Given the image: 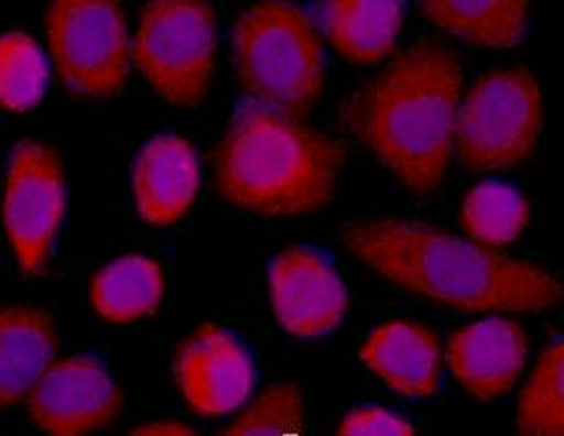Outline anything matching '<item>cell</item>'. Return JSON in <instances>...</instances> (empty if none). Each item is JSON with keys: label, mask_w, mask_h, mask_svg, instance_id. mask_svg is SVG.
<instances>
[{"label": "cell", "mask_w": 564, "mask_h": 436, "mask_svg": "<svg viewBox=\"0 0 564 436\" xmlns=\"http://www.w3.org/2000/svg\"><path fill=\"white\" fill-rule=\"evenodd\" d=\"M447 359L468 393L496 399L517 384L524 368V331L512 319L478 321L452 336Z\"/></svg>", "instance_id": "cell-13"}, {"label": "cell", "mask_w": 564, "mask_h": 436, "mask_svg": "<svg viewBox=\"0 0 564 436\" xmlns=\"http://www.w3.org/2000/svg\"><path fill=\"white\" fill-rule=\"evenodd\" d=\"M322 23L327 41L352 64H378L397 43L401 0H324Z\"/></svg>", "instance_id": "cell-16"}, {"label": "cell", "mask_w": 564, "mask_h": 436, "mask_svg": "<svg viewBox=\"0 0 564 436\" xmlns=\"http://www.w3.org/2000/svg\"><path fill=\"white\" fill-rule=\"evenodd\" d=\"M59 349L53 317L39 306L0 308V410L23 403Z\"/></svg>", "instance_id": "cell-14"}, {"label": "cell", "mask_w": 564, "mask_h": 436, "mask_svg": "<svg viewBox=\"0 0 564 436\" xmlns=\"http://www.w3.org/2000/svg\"><path fill=\"white\" fill-rule=\"evenodd\" d=\"M348 250L394 285L468 313H533L561 305L564 287L538 264L413 220L347 225Z\"/></svg>", "instance_id": "cell-1"}, {"label": "cell", "mask_w": 564, "mask_h": 436, "mask_svg": "<svg viewBox=\"0 0 564 436\" xmlns=\"http://www.w3.org/2000/svg\"><path fill=\"white\" fill-rule=\"evenodd\" d=\"M66 215V175L59 153L39 141H22L11 155L2 222L25 275L43 273Z\"/></svg>", "instance_id": "cell-8"}, {"label": "cell", "mask_w": 564, "mask_h": 436, "mask_svg": "<svg viewBox=\"0 0 564 436\" xmlns=\"http://www.w3.org/2000/svg\"><path fill=\"white\" fill-rule=\"evenodd\" d=\"M361 359L397 393L431 396L438 389L441 347L426 327L410 321L378 327L361 347Z\"/></svg>", "instance_id": "cell-15"}, {"label": "cell", "mask_w": 564, "mask_h": 436, "mask_svg": "<svg viewBox=\"0 0 564 436\" xmlns=\"http://www.w3.org/2000/svg\"><path fill=\"white\" fill-rule=\"evenodd\" d=\"M438 28L482 48L521 43L529 0H420Z\"/></svg>", "instance_id": "cell-17"}, {"label": "cell", "mask_w": 564, "mask_h": 436, "mask_svg": "<svg viewBox=\"0 0 564 436\" xmlns=\"http://www.w3.org/2000/svg\"><path fill=\"white\" fill-rule=\"evenodd\" d=\"M234 48L239 80L261 106L304 118L324 88V48L303 9L264 0L236 25Z\"/></svg>", "instance_id": "cell-4"}, {"label": "cell", "mask_w": 564, "mask_h": 436, "mask_svg": "<svg viewBox=\"0 0 564 436\" xmlns=\"http://www.w3.org/2000/svg\"><path fill=\"white\" fill-rule=\"evenodd\" d=\"M529 201L512 187L480 183L462 206L464 231L487 248L517 240L529 222Z\"/></svg>", "instance_id": "cell-19"}, {"label": "cell", "mask_w": 564, "mask_h": 436, "mask_svg": "<svg viewBox=\"0 0 564 436\" xmlns=\"http://www.w3.org/2000/svg\"><path fill=\"white\" fill-rule=\"evenodd\" d=\"M343 166L345 148L338 141L261 103L238 109L215 160L225 199L262 217L322 210Z\"/></svg>", "instance_id": "cell-3"}, {"label": "cell", "mask_w": 564, "mask_h": 436, "mask_svg": "<svg viewBox=\"0 0 564 436\" xmlns=\"http://www.w3.org/2000/svg\"><path fill=\"white\" fill-rule=\"evenodd\" d=\"M269 287L278 321L299 338H322L345 319L347 287L315 250L296 246L278 254Z\"/></svg>", "instance_id": "cell-10"}, {"label": "cell", "mask_w": 564, "mask_h": 436, "mask_svg": "<svg viewBox=\"0 0 564 436\" xmlns=\"http://www.w3.org/2000/svg\"><path fill=\"white\" fill-rule=\"evenodd\" d=\"M132 435L139 436H189L194 435V428L178 424V422H152V424H143L139 428L132 430Z\"/></svg>", "instance_id": "cell-24"}, {"label": "cell", "mask_w": 564, "mask_h": 436, "mask_svg": "<svg viewBox=\"0 0 564 436\" xmlns=\"http://www.w3.org/2000/svg\"><path fill=\"white\" fill-rule=\"evenodd\" d=\"M542 131V95L527 67L478 78L457 109V153L475 173L508 171L535 152Z\"/></svg>", "instance_id": "cell-6"}, {"label": "cell", "mask_w": 564, "mask_h": 436, "mask_svg": "<svg viewBox=\"0 0 564 436\" xmlns=\"http://www.w3.org/2000/svg\"><path fill=\"white\" fill-rule=\"evenodd\" d=\"M132 187L137 208L153 227H169L185 217L199 192V162L189 141L162 134L134 160Z\"/></svg>", "instance_id": "cell-12"}, {"label": "cell", "mask_w": 564, "mask_h": 436, "mask_svg": "<svg viewBox=\"0 0 564 436\" xmlns=\"http://www.w3.org/2000/svg\"><path fill=\"white\" fill-rule=\"evenodd\" d=\"M459 101L456 53L415 44L348 99L343 122L413 194H433L447 173Z\"/></svg>", "instance_id": "cell-2"}, {"label": "cell", "mask_w": 564, "mask_h": 436, "mask_svg": "<svg viewBox=\"0 0 564 436\" xmlns=\"http://www.w3.org/2000/svg\"><path fill=\"white\" fill-rule=\"evenodd\" d=\"M143 78L171 106L196 108L210 87L217 57V13L208 0H152L132 44Z\"/></svg>", "instance_id": "cell-5"}, {"label": "cell", "mask_w": 564, "mask_h": 436, "mask_svg": "<svg viewBox=\"0 0 564 436\" xmlns=\"http://www.w3.org/2000/svg\"><path fill=\"white\" fill-rule=\"evenodd\" d=\"M178 389L199 415H225L241 407L254 386V366L234 334L206 324L176 352Z\"/></svg>", "instance_id": "cell-11"}, {"label": "cell", "mask_w": 564, "mask_h": 436, "mask_svg": "<svg viewBox=\"0 0 564 436\" xmlns=\"http://www.w3.org/2000/svg\"><path fill=\"white\" fill-rule=\"evenodd\" d=\"M25 407L32 422L48 435H85L116 419L122 394L95 357L74 355L51 363L28 394Z\"/></svg>", "instance_id": "cell-9"}, {"label": "cell", "mask_w": 564, "mask_h": 436, "mask_svg": "<svg viewBox=\"0 0 564 436\" xmlns=\"http://www.w3.org/2000/svg\"><path fill=\"white\" fill-rule=\"evenodd\" d=\"M162 296V269L145 257H124L109 262L90 284L93 308L109 324L120 326L153 315Z\"/></svg>", "instance_id": "cell-18"}, {"label": "cell", "mask_w": 564, "mask_h": 436, "mask_svg": "<svg viewBox=\"0 0 564 436\" xmlns=\"http://www.w3.org/2000/svg\"><path fill=\"white\" fill-rule=\"evenodd\" d=\"M517 424L524 435H564V338L543 350L522 391Z\"/></svg>", "instance_id": "cell-20"}, {"label": "cell", "mask_w": 564, "mask_h": 436, "mask_svg": "<svg viewBox=\"0 0 564 436\" xmlns=\"http://www.w3.org/2000/svg\"><path fill=\"white\" fill-rule=\"evenodd\" d=\"M48 85V67L41 46L25 32L0 36V106L28 111L39 106Z\"/></svg>", "instance_id": "cell-21"}, {"label": "cell", "mask_w": 564, "mask_h": 436, "mask_svg": "<svg viewBox=\"0 0 564 436\" xmlns=\"http://www.w3.org/2000/svg\"><path fill=\"white\" fill-rule=\"evenodd\" d=\"M340 435H413L415 428L403 417L380 407H355L343 419Z\"/></svg>", "instance_id": "cell-23"}, {"label": "cell", "mask_w": 564, "mask_h": 436, "mask_svg": "<svg viewBox=\"0 0 564 436\" xmlns=\"http://www.w3.org/2000/svg\"><path fill=\"white\" fill-rule=\"evenodd\" d=\"M46 43L59 78L78 95L108 99L131 72V39L120 0H53Z\"/></svg>", "instance_id": "cell-7"}, {"label": "cell", "mask_w": 564, "mask_h": 436, "mask_svg": "<svg viewBox=\"0 0 564 436\" xmlns=\"http://www.w3.org/2000/svg\"><path fill=\"white\" fill-rule=\"evenodd\" d=\"M304 426V401L294 384H273L220 435H290Z\"/></svg>", "instance_id": "cell-22"}]
</instances>
